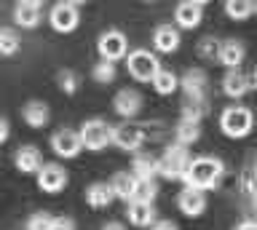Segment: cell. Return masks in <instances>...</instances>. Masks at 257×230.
<instances>
[{"instance_id":"1","label":"cell","mask_w":257,"mask_h":230,"mask_svg":"<svg viewBox=\"0 0 257 230\" xmlns=\"http://www.w3.org/2000/svg\"><path fill=\"white\" fill-rule=\"evenodd\" d=\"M225 177V163L214 155H198V158H190L188 169L182 174V182L185 187H193V190H214L217 185L222 182Z\"/></svg>"},{"instance_id":"2","label":"cell","mask_w":257,"mask_h":230,"mask_svg":"<svg viewBox=\"0 0 257 230\" xmlns=\"http://www.w3.org/2000/svg\"><path fill=\"white\" fill-rule=\"evenodd\" d=\"M254 129V115L252 110L244 107V105H233V107H225L222 115H220V131L230 139H244L249 137Z\"/></svg>"},{"instance_id":"3","label":"cell","mask_w":257,"mask_h":230,"mask_svg":"<svg viewBox=\"0 0 257 230\" xmlns=\"http://www.w3.org/2000/svg\"><path fill=\"white\" fill-rule=\"evenodd\" d=\"M78 137H80V145L86 150L99 153V150H104L107 145H112V126L107 121H102V118H91V121H86L80 126Z\"/></svg>"},{"instance_id":"4","label":"cell","mask_w":257,"mask_h":230,"mask_svg":"<svg viewBox=\"0 0 257 230\" xmlns=\"http://www.w3.org/2000/svg\"><path fill=\"white\" fill-rule=\"evenodd\" d=\"M126 67H128V75H132L134 81H140V83H150L153 78L158 75L161 62H158L156 54L148 51V49H134V51L126 57Z\"/></svg>"},{"instance_id":"5","label":"cell","mask_w":257,"mask_h":230,"mask_svg":"<svg viewBox=\"0 0 257 230\" xmlns=\"http://www.w3.org/2000/svg\"><path fill=\"white\" fill-rule=\"evenodd\" d=\"M188 163H190L188 147H182V145H177V142H174V145H169L166 153L158 158V174L164 179H169V182H177V179H182Z\"/></svg>"},{"instance_id":"6","label":"cell","mask_w":257,"mask_h":230,"mask_svg":"<svg viewBox=\"0 0 257 230\" xmlns=\"http://www.w3.org/2000/svg\"><path fill=\"white\" fill-rule=\"evenodd\" d=\"M96 51H99L102 62H112V65H115L118 59L128 57V41L120 30H107V33H102L99 41H96Z\"/></svg>"},{"instance_id":"7","label":"cell","mask_w":257,"mask_h":230,"mask_svg":"<svg viewBox=\"0 0 257 230\" xmlns=\"http://www.w3.org/2000/svg\"><path fill=\"white\" fill-rule=\"evenodd\" d=\"M145 139H148V131L140 123L123 121L120 126H112V145H118L126 153H137L145 145Z\"/></svg>"},{"instance_id":"8","label":"cell","mask_w":257,"mask_h":230,"mask_svg":"<svg viewBox=\"0 0 257 230\" xmlns=\"http://www.w3.org/2000/svg\"><path fill=\"white\" fill-rule=\"evenodd\" d=\"M48 25L62 35L75 33L78 25H80V6L75 0H72V3H56L51 9V14H48Z\"/></svg>"},{"instance_id":"9","label":"cell","mask_w":257,"mask_h":230,"mask_svg":"<svg viewBox=\"0 0 257 230\" xmlns=\"http://www.w3.org/2000/svg\"><path fill=\"white\" fill-rule=\"evenodd\" d=\"M38 187L48 195L62 193L67 187V171L59 163H43V169L38 171Z\"/></svg>"},{"instance_id":"10","label":"cell","mask_w":257,"mask_h":230,"mask_svg":"<svg viewBox=\"0 0 257 230\" xmlns=\"http://www.w3.org/2000/svg\"><path fill=\"white\" fill-rule=\"evenodd\" d=\"M204 9H206L204 0H182L174 9V22L182 30H196L201 25V19H204Z\"/></svg>"},{"instance_id":"11","label":"cell","mask_w":257,"mask_h":230,"mask_svg":"<svg viewBox=\"0 0 257 230\" xmlns=\"http://www.w3.org/2000/svg\"><path fill=\"white\" fill-rule=\"evenodd\" d=\"M142 94L140 91H134V89H120L115 94V99H112V110L123 118V121H132V118L140 115V110H142Z\"/></svg>"},{"instance_id":"12","label":"cell","mask_w":257,"mask_h":230,"mask_svg":"<svg viewBox=\"0 0 257 230\" xmlns=\"http://www.w3.org/2000/svg\"><path fill=\"white\" fill-rule=\"evenodd\" d=\"M51 150L59 158H78V153L83 150V145H80V137L78 131L72 129H59L51 137Z\"/></svg>"},{"instance_id":"13","label":"cell","mask_w":257,"mask_h":230,"mask_svg":"<svg viewBox=\"0 0 257 230\" xmlns=\"http://www.w3.org/2000/svg\"><path fill=\"white\" fill-rule=\"evenodd\" d=\"M180 89L185 94V99H206V89H209V78L204 70H188L180 78Z\"/></svg>"},{"instance_id":"14","label":"cell","mask_w":257,"mask_h":230,"mask_svg":"<svg viewBox=\"0 0 257 230\" xmlns=\"http://www.w3.org/2000/svg\"><path fill=\"white\" fill-rule=\"evenodd\" d=\"M126 217L134 227H153L158 222V211L153 203H145V201H132L126 206Z\"/></svg>"},{"instance_id":"15","label":"cell","mask_w":257,"mask_h":230,"mask_svg":"<svg viewBox=\"0 0 257 230\" xmlns=\"http://www.w3.org/2000/svg\"><path fill=\"white\" fill-rule=\"evenodd\" d=\"M244 59H246V49H244V43H241V41L230 38V41H222V43H220V51H217V62H220L222 67L238 70Z\"/></svg>"},{"instance_id":"16","label":"cell","mask_w":257,"mask_h":230,"mask_svg":"<svg viewBox=\"0 0 257 230\" xmlns=\"http://www.w3.org/2000/svg\"><path fill=\"white\" fill-rule=\"evenodd\" d=\"M177 206L185 217H201L206 211V193L201 190H193V187H185L180 195H177Z\"/></svg>"},{"instance_id":"17","label":"cell","mask_w":257,"mask_h":230,"mask_svg":"<svg viewBox=\"0 0 257 230\" xmlns=\"http://www.w3.org/2000/svg\"><path fill=\"white\" fill-rule=\"evenodd\" d=\"M14 166L22 174H38L43 169V155H40V150L35 145H24L14 153Z\"/></svg>"},{"instance_id":"18","label":"cell","mask_w":257,"mask_h":230,"mask_svg":"<svg viewBox=\"0 0 257 230\" xmlns=\"http://www.w3.org/2000/svg\"><path fill=\"white\" fill-rule=\"evenodd\" d=\"M153 46H156L158 54H174L180 49V30L172 25H161L153 33Z\"/></svg>"},{"instance_id":"19","label":"cell","mask_w":257,"mask_h":230,"mask_svg":"<svg viewBox=\"0 0 257 230\" xmlns=\"http://www.w3.org/2000/svg\"><path fill=\"white\" fill-rule=\"evenodd\" d=\"M14 22L19 27H24V30L38 27V22H40V3H38V0H22V3H16Z\"/></svg>"},{"instance_id":"20","label":"cell","mask_w":257,"mask_h":230,"mask_svg":"<svg viewBox=\"0 0 257 230\" xmlns=\"http://www.w3.org/2000/svg\"><path fill=\"white\" fill-rule=\"evenodd\" d=\"M112 201H115V195H112L110 182H94L86 187V203L91 209H107Z\"/></svg>"},{"instance_id":"21","label":"cell","mask_w":257,"mask_h":230,"mask_svg":"<svg viewBox=\"0 0 257 230\" xmlns=\"http://www.w3.org/2000/svg\"><path fill=\"white\" fill-rule=\"evenodd\" d=\"M249 91V83H246V75L241 70H228L222 78V94L230 99H241L244 94Z\"/></svg>"},{"instance_id":"22","label":"cell","mask_w":257,"mask_h":230,"mask_svg":"<svg viewBox=\"0 0 257 230\" xmlns=\"http://www.w3.org/2000/svg\"><path fill=\"white\" fill-rule=\"evenodd\" d=\"M22 118L27 126H32V129H43V126L51 121V113H48L46 102H27L22 110Z\"/></svg>"},{"instance_id":"23","label":"cell","mask_w":257,"mask_h":230,"mask_svg":"<svg viewBox=\"0 0 257 230\" xmlns=\"http://www.w3.org/2000/svg\"><path fill=\"white\" fill-rule=\"evenodd\" d=\"M110 187H112V195H115V198H120V201H126V203H132V201H134L137 179H134L128 171H118L115 177H112Z\"/></svg>"},{"instance_id":"24","label":"cell","mask_w":257,"mask_h":230,"mask_svg":"<svg viewBox=\"0 0 257 230\" xmlns=\"http://www.w3.org/2000/svg\"><path fill=\"white\" fill-rule=\"evenodd\" d=\"M132 177L134 179H156L158 177V158H153V155H134Z\"/></svg>"},{"instance_id":"25","label":"cell","mask_w":257,"mask_h":230,"mask_svg":"<svg viewBox=\"0 0 257 230\" xmlns=\"http://www.w3.org/2000/svg\"><path fill=\"white\" fill-rule=\"evenodd\" d=\"M201 139V123H190V121H180L174 129V142L182 147H190L193 142Z\"/></svg>"},{"instance_id":"26","label":"cell","mask_w":257,"mask_h":230,"mask_svg":"<svg viewBox=\"0 0 257 230\" xmlns=\"http://www.w3.org/2000/svg\"><path fill=\"white\" fill-rule=\"evenodd\" d=\"M153 89H156V94H161V97H169V94H174L177 89H180V78H177L172 70H158V75L153 78Z\"/></svg>"},{"instance_id":"27","label":"cell","mask_w":257,"mask_h":230,"mask_svg":"<svg viewBox=\"0 0 257 230\" xmlns=\"http://www.w3.org/2000/svg\"><path fill=\"white\" fill-rule=\"evenodd\" d=\"M225 14L233 22H246L254 14V3L252 0H228L225 3Z\"/></svg>"},{"instance_id":"28","label":"cell","mask_w":257,"mask_h":230,"mask_svg":"<svg viewBox=\"0 0 257 230\" xmlns=\"http://www.w3.org/2000/svg\"><path fill=\"white\" fill-rule=\"evenodd\" d=\"M206 107H209L206 99H185L182 102V121L201 123V118L206 115Z\"/></svg>"},{"instance_id":"29","label":"cell","mask_w":257,"mask_h":230,"mask_svg":"<svg viewBox=\"0 0 257 230\" xmlns=\"http://www.w3.org/2000/svg\"><path fill=\"white\" fill-rule=\"evenodd\" d=\"M19 35L11 27H0V57H14L19 51Z\"/></svg>"},{"instance_id":"30","label":"cell","mask_w":257,"mask_h":230,"mask_svg":"<svg viewBox=\"0 0 257 230\" xmlns=\"http://www.w3.org/2000/svg\"><path fill=\"white\" fill-rule=\"evenodd\" d=\"M158 195V185L156 179H137V187H134V201H145V203H153Z\"/></svg>"},{"instance_id":"31","label":"cell","mask_w":257,"mask_h":230,"mask_svg":"<svg viewBox=\"0 0 257 230\" xmlns=\"http://www.w3.org/2000/svg\"><path fill=\"white\" fill-rule=\"evenodd\" d=\"M115 75H118V70H115V65L112 62H96L94 65V70H91V78L96 83H112L115 81Z\"/></svg>"},{"instance_id":"32","label":"cell","mask_w":257,"mask_h":230,"mask_svg":"<svg viewBox=\"0 0 257 230\" xmlns=\"http://www.w3.org/2000/svg\"><path fill=\"white\" fill-rule=\"evenodd\" d=\"M56 81H59V89L64 91V94H75L78 91V83H80V78L72 73V70H59V75H56Z\"/></svg>"},{"instance_id":"33","label":"cell","mask_w":257,"mask_h":230,"mask_svg":"<svg viewBox=\"0 0 257 230\" xmlns=\"http://www.w3.org/2000/svg\"><path fill=\"white\" fill-rule=\"evenodd\" d=\"M54 214H48V211H38V214H32V217L27 219V230H51L54 227Z\"/></svg>"},{"instance_id":"34","label":"cell","mask_w":257,"mask_h":230,"mask_svg":"<svg viewBox=\"0 0 257 230\" xmlns=\"http://www.w3.org/2000/svg\"><path fill=\"white\" fill-rule=\"evenodd\" d=\"M217 51H220V41H214V38H204L198 43V54L204 59H217Z\"/></svg>"},{"instance_id":"35","label":"cell","mask_w":257,"mask_h":230,"mask_svg":"<svg viewBox=\"0 0 257 230\" xmlns=\"http://www.w3.org/2000/svg\"><path fill=\"white\" fill-rule=\"evenodd\" d=\"M51 230H78V227H75V219H70V217H56Z\"/></svg>"},{"instance_id":"36","label":"cell","mask_w":257,"mask_h":230,"mask_svg":"<svg viewBox=\"0 0 257 230\" xmlns=\"http://www.w3.org/2000/svg\"><path fill=\"white\" fill-rule=\"evenodd\" d=\"M150 230H177V225H174V222H169V219H158Z\"/></svg>"},{"instance_id":"37","label":"cell","mask_w":257,"mask_h":230,"mask_svg":"<svg viewBox=\"0 0 257 230\" xmlns=\"http://www.w3.org/2000/svg\"><path fill=\"white\" fill-rule=\"evenodd\" d=\"M8 134H11V129H8V121H6V118H0V145L8 139Z\"/></svg>"},{"instance_id":"38","label":"cell","mask_w":257,"mask_h":230,"mask_svg":"<svg viewBox=\"0 0 257 230\" xmlns=\"http://www.w3.org/2000/svg\"><path fill=\"white\" fill-rule=\"evenodd\" d=\"M246 83H249V89H257V65L249 70V75H246Z\"/></svg>"},{"instance_id":"39","label":"cell","mask_w":257,"mask_h":230,"mask_svg":"<svg viewBox=\"0 0 257 230\" xmlns=\"http://www.w3.org/2000/svg\"><path fill=\"white\" fill-rule=\"evenodd\" d=\"M236 230H257V219H244Z\"/></svg>"},{"instance_id":"40","label":"cell","mask_w":257,"mask_h":230,"mask_svg":"<svg viewBox=\"0 0 257 230\" xmlns=\"http://www.w3.org/2000/svg\"><path fill=\"white\" fill-rule=\"evenodd\" d=\"M102 230H126V227L120 225V222H107V225H104Z\"/></svg>"},{"instance_id":"41","label":"cell","mask_w":257,"mask_h":230,"mask_svg":"<svg viewBox=\"0 0 257 230\" xmlns=\"http://www.w3.org/2000/svg\"><path fill=\"white\" fill-rule=\"evenodd\" d=\"M252 179L257 182V158H254V163H252Z\"/></svg>"},{"instance_id":"42","label":"cell","mask_w":257,"mask_h":230,"mask_svg":"<svg viewBox=\"0 0 257 230\" xmlns=\"http://www.w3.org/2000/svg\"><path fill=\"white\" fill-rule=\"evenodd\" d=\"M254 209H257V190H254Z\"/></svg>"},{"instance_id":"43","label":"cell","mask_w":257,"mask_h":230,"mask_svg":"<svg viewBox=\"0 0 257 230\" xmlns=\"http://www.w3.org/2000/svg\"><path fill=\"white\" fill-rule=\"evenodd\" d=\"M254 14H257V3H254Z\"/></svg>"}]
</instances>
